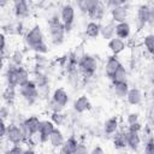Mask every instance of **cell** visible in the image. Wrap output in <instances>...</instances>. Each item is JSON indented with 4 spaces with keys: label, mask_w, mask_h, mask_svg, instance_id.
Returning a JSON list of instances; mask_svg holds the SVG:
<instances>
[{
    "label": "cell",
    "mask_w": 154,
    "mask_h": 154,
    "mask_svg": "<svg viewBox=\"0 0 154 154\" xmlns=\"http://www.w3.org/2000/svg\"><path fill=\"white\" fill-rule=\"evenodd\" d=\"M17 66L10 64L7 70H6V73H5V78H6V82H7V85L8 87H13V88H17L19 87V81H18V72H17Z\"/></svg>",
    "instance_id": "12"
},
{
    "label": "cell",
    "mask_w": 154,
    "mask_h": 154,
    "mask_svg": "<svg viewBox=\"0 0 154 154\" xmlns=\"http://www.w3.org/2000/svg\"><path fill=\"white\" fill-rule=\"evenodd\" d=\"M89 154H105V152H103V149H102L100 146H96V147H94V148L90 150Z\"/></svg>",
    "instance_id": "44"
},
{
    "label": "cell",
    "mask_w": 154,
    "mask_h": 154,
    "mask_svg": "<svg viewBox=\"0 0 154 154\" xmlns=\"http://www.w3.org/2000/svg\"><path fill=\"white\" fill-rule=\"evenodd\" d=\"M26 45L37 53H46L48 52V47L45 42V36L40 25H34L25 35Z\"/></svg>",
    "instance_id": "1"
},
{
    "label": "cell",
    "mask_w": 154,
    "mask_h": 154,
    "mask_svg": "<svg viewBox=\"0 0 154 154\" xmlns=\"http://www.w3.org/2000/svg\"><path fill=\"white\" fill-rule=\"evenodd\" d=\"M130 88H129V84L128 82L125 83H119V84H113V91L114 94L118 96V97H126L128 93H129Z\"/></svg>",
    "instance_id": "29"
},
{
    "label": "cell",
    "mask_w": 154,
    "mask_h": 154,
    "mask_svg": "<svg viewBox=\"0 0 154 154\" xmlns=\"http://www.w3.org/2000/svg\"><path fill=\"white\" fill-rule=\"evenodd\" d=\"M25 149L23 147H20L19 144H16V146H12L10 149H7V152L5 154H24Z\"/></svg>",
    "instance_id": "39"
},
{
    "label": "cell",
    "mask_w": 154,
    "mask_h": 154,
    "mask_svg": "<svg viewBox=\"0 0 154 154\" xmlns=\"http://www.w3.org/2000/svg\"><path fill=\"white\" fill-rule=\"evenodd\" d=\"M64 114L61 112H52V116H51V120L54 123V125H61L64 123Z\"/></svg>",
    "instance_id": "36"
},
{
    "label": "cell",
    "mask_w": 154,
    "mask_h": 154,
    "mask_svg": "<svg viewBox=\"0 0 154 154\" xmlns=\"http://www.w3.org/2000/svg\"><path fill=\"white\" fill-rule=\"evenodd\" d=\"M60 20L65 26V30L69 32L72 29L75 22V7L71 4H65L60 8Z\"/></svg>",
    "instance_id": "5"
},
{
    "label": "cell",
    "mask_w": 154,
    "mask_h": 154,
    "mask_svg": "<svg viewBox=\"0 0 154 154\" xmlns=\"http://www.w3.org/2000/svg\"><path fill=\"white\" fill-rule=\"evenodd\" d=\"M23 58H24L23 53L20 51H16L12 54V57H11V64L14 65V66H17V67H19L23 64Z\"/></svg>",
    "instance_id": "34"
},
{
    "label": "cell",
    "mask_w": 154,
    "mask_h": 154,
    "mask_svg": "<svg viewBox=\"0 0 154 154\" xmlns=\"http://www.w3.org/2000/svg\"><path fill=\"white\" fill-rule=\"evenodd\" d=\"M17 72H18V81H19V85H22L23 83H25L26 81H29V72L25 67L23 66H19L17 69Z\"/></svg>",
    "instance_id": "35"
},
{
    "label": "cell",
    "mask_w": 154,
    "mask_h": 154,
    "mask_svg": "<svg viewBox=\"0 0 154 154\" xmlns=\"http://www.w3.org/2000/svg\"><path fill=\"white\" fill-rule=\"evenodd\" d=\"M138 119H140V114L136 112H131L126 117V123H128V125H132L135 123H138Z\"/></svg>",
    "instance_id": "38"
},
{
    "label": "cell",
    "mask_w": 154,
    "mask_h": 154,
    "mask_svg": "<svg viewBox=\"0 0 154 154\" xmlns=\"http://www.w3.org/2000/svg\"><path fill=\"white\" fill-rule=\"evenodd\" d=\"M6 138L13 146L20 144L22 142H24V136H23L20 126H18L16 124H8L7 132H6Z\"/></svg>",
    "instance_id": "6"
},
{
    "label": "cell",
    "mask_w": 154,
    "mask_h": 154,
    "mask_svg": "<svg viewBox=\"0 0 154 154\" xmlns=\"http://www.w3.org/2000/svg\"><path fill=\"white\" fill-rule=\"evenodd\" d=\"M10 114V112L7 111V108H6V106H2L1 107V111H0V116H1V119L2 120H5L6 119V117Z\"/></svg>",
    "instance_id": "45"
},
{
    "label": "cell",
    "mask_w": 154,
    "mask_h": 154,
    "mask_svg": "<svg viewBox=\"0 0 154 154\" xmlns=\"http://www.w3.org/2000/svg\"><path fill=\"white\" fill-rule=\"evenodd\" d=\"M113 146L117 149H123L128 147V138H126V131L125 132H116L113 136Z\"/></svg>",
    "instance_id": "28"
},
{
    "label": "cell",
    "mask_w": 154,
    "mask_h": 154,
    "mask_svg": "<svg viewBox=\"0 0 154 154\" xmlns=\"http://www.w3.org/2000/svg\"><path fill=\"white\" fill-rule=\"evenodd\" d=\"M149 11H150V6L148 4H142V5L138 6L137 17H136V24H137V29L138 30L143 29L144 25H147L148 17H149Z\"/></svg>",
    "instance_id": "7"
},
{
    "label": "cell",
    "mask_w": 154,
    "mask_h": 154,
    "mask_svg": "<svg viewBox=\"0 0 154 154\" xmlns=\"http://www.w3.org/2000/svg\"><path fill=\"white\" fill-rule=\"evenodd\" d=\"M64 142H65V138H64V135H63L61 130L58 129V128H55L54 131L52 132L51 137H49V143H51V146H52L53 148H61L63 144H64Z\"/></svg>",
    "instance_id": "17"
},
{
    "label": "cell",
    "mask_w": 154,
    "mask_h": 154,
    "mask_svg": "<svg viewBox=\"0 0 154 154\" xmlns=\"http://www.w3.org/2000/svg\"><path fill=\"white\" fill-rule=\"evenodd\" d=\"M32 81L35 82V84L37 85V88H43V87H48V77L42 73V72H36L34 75Z\"/></svg>",
    "instance_id": "30"
},
{
    "label": "cell",
    "mask_w": 154,
    "mask_h": 154,
    "mask_svg": "<svg viewBox=\"0 0 154 154\" xmlns=\"http://www.w3.org/2000/svg\"><path fill=\"white\" fill-rule=\"evenodd\" d=\"M105 10H106V6H105V4H102V2H100L88 16L91 18V22H96V23H99L102 18H103V16H105Z\"/></svg>",
    "instance_id": "26"
},
{
    "label": "cell",
    "mask_w": 154,
    "mask_h": 154,
    "mask_svg": "<svg viewBox=\"0 0 154 154\" xmlns=\"http://www.w3.org/2000/svg\"><path fill=\"white\" fill-rule=\"evenodd\" d=\"M51 100H52L55 105H58L59 107L64 108V107L67 105V102H69V95H67V93H66L65 89L58 88V89H55V90L53 91Z\"/></svg>",
    "instance_id": "11"
},
{
    "label": "cell",
    "mask_w": 154,
    "mask_h": 154,
    "mask_svg": "<svg viewBox=\"0 0 154 154\" xmlns=\"http://www.w3.org/2000/svg\"><path fill=\"white\" fill-rule=\"evenodd\" d=\"M118 125H119V122H118V118L117 117H111L108 118L105 123H103V131L105 134L107 135H113L117 132L118 130Z\"/></svg>",
    "instance_id": "25"
},
{
    "label": "cell",
    "mask_w": 154,
    "mask_h": 154,
    "mask_svg": "<svg viewBox=\"0 0 154 154\" xmlns=\"http://www.w3.org/2000/svg\"><path fill=\"white\" fill-rule=\"evenodd\" d=\"M13 13L17 18H25L30 13V7L26 1L17 0L13 2Z\"/></svg>",
    "instance_id": "10"
},
{
    "label": "cell",
    "mask_w": 154,
    "mask_h": 154,
    "mask_svg": "<svg viewBox=\"0 0 154 154\" xmlns=\"http://www.w3.org/2000/svg\"><path fill=\"white\" fill-rule=\"evenodd\" d=\"M7 126H8V125H6L5 120H2V119H1V137H6V132H7Z\"/></svg>",
    "instance_id": "46"
},
{
    "label": "cell",
    "mask_w": 154,
    "mask_h": 154,
    "mask_svg": "<svg viewBox=\"0 0 154 154\" xmlns=\"http://www.w3.org/2000/svg\"><path fill=\"white\" fill-rule=\"evenodd\" d=\"M131 32V26L128 22H123V23H118L116 25V37H119L122 40H125L130 36Z\"/></svg>",
    "instance_id": "20"
},
{
    "label": "cell",
    "mask_w": 154,
    "mask_h": 154,
    "mask_svg": "<svg viewBox=\"0 0 154 154\" xmlns=\"http://www.w3.org/2000/svg\"><path fill=\"white\" fill-rule=\"evenodd\" d=\"M143 45L150 54H154V34L146 35L143 38Z\"/></svg>",
    "instance_id": "33"
},
{
    "label": "cell",
    "mask_w": 154,
    "mask_h": 154,
    "mask_svg": "<svg viewBox=\"0 0 154 154\" xmlns=\"http://www.w3.org/2000/svg\"><path fill=\"white\" fill-rule=\"evenodd\" d=\"M152 29H154V6H150L149 11V17H148V23H147Z\"/></svg>",
    "instance_id": "42"
},
{
    "label": "cell",
    "mask_w": 154,
    "mask_h": 154,
    "mask_svg": "<svg viewBox=\"0 0 154 154\" xmlns=\"http://www.w3.org/2000/svg\"><path fill=\"white\" fill-rule=\"evenodd\" d=\"M85 35L90 38H96L100 34H101V25L100 23H96V22H89L85 26Z\"/></svg>",
    "instance_id": "24"
},
{
    "label": "cell",
    "mask_w": 154,
    "mask_h": 154,
    "mask_svg": "<svg viewBox=\"0 0 154 154\" xmlns=\"http://www.w3.org/2000/svg\"><path fill=\"white\" fill-rule=\"evenodd\" d=\"M97 69V61L93 55L84 54L81 60L78 61V70L84 75V76H93Z\"/></svg>",
    "instance_id": "4"
},
{
    "label": "cell",
    "mask_w": 154,
    "mask_h": 154,
    "mask_svg": "<svg viewBox=\"0 0 154 154\" xmlns=\"http://www.w3.org/2000/svg\"><path fill=\"white\" fill-rule=\"evenodd\" d=\"M126 100L130 105L132 106H137L142 102V93L138 88H130L128 95H126Z\"/></svg>",
    "instance_id": "21"
},
{
    "label": "cell",
    "mask_w": 154,
    "mask_h": 154,
    "mask_svg": "<svg viewBox=\"0 0 154 154\" xmlns=\"http://www.w3.org/2000/svg\"><path fill=\"white\" fill-rule=\"evenodd\" d=\"M0 38H1V52L4 53L5 52V48H6V37L4 34L0 35Z\"/></svg>",
    "instance_id": "47"
},
{
    "label": "cell",
    "mask_w": 154,
    "mask_h": 154,
    "mask_svg": "<svg viewBox=\"0 0 154 154\" xmlns=\"http://www.w3.org/2000/svg\"><path fill=\"white\" fill-rule=\"evenodd\" d=\"M91 108V103L90 100L85 96V95H81L79 97H77L73 101V109L77 113H84L87 111H89Z\"/></svg>",
    "instance_id": "14"
},
{
    "label": "cell",
    "mask_w": 154,
    "mask_h": 154,
    "mask_svg": "<svg viewBox=\"0 0 154 154\" xmlns=\"http://www.w3.org/2000/svg\"><path fill=\"white\" fill-rule=\"evenodd\" d=\"M77 146H78L77 138L75 136H70L67 140H65V142L61 147V154H73Z\"/></svg>",
    "instance_id": "23"
},
{
    "label": "cell",
    "mask_w": 154,
    "mask_h": 154,
    "mask_svg": "<svg viewBox=\"0 0 154 154\" xmlns=\"http://www.w3.org/2000/svg\"><path fill=\"white\" fill-rule=\"evenodd\" d=\"M128 14H129V10H128V7L125 5L116 7V8L111 10V20H113L116 24L126 22Z\"/></svg>",
    "instance_id": "9"
},
{
    "label": "cell",
    "mask_w": 154,
    "mask_h": 154,
    "mask_svg": "<svg viewBox=\"0 0 154 154\" xmlns=\"http://www.w3.org/2000/svg\"><path fill=\"white\" fill-rule=\"evenodd\" d=\"M141 129H142V125H141L140 122H138V123H135V124H132V125H129V128H128L129 131H134V132H140Z\"/></svg>",
    "instance_id": "43"
},
{
    "label": "cell",
    "mask_w": 154,
    "mask_h": 154,
    "mask_svg": "<svg viewBox=\"0 0 154 154\" xmlns=\"http://www.w3.org/2000/svg\"><path fill=\"white\" fill-rule=\"evenodd\" d=\"M107 46L113 55H118L125 49V42H124V40L119 38V37H113L112 40H109Z\"/></svg>",
    "instance_id": "15"
},
{
    "label": "cell",
    "mask_w": 154,
    "mask_h": 154,
    "mask_svg": "<svg viewBox=\"0 0 154 154\" xmlns=\"http://www.w3.org/2000/svg\"><path fill=\"white\" fill-rule=\"evenodd\" d=\"M48 31H49V37H51V42L54 46H60L64 42V37H65V26L61 23L60 18L58 16H54L49 19L48 22Z\"/></svg>",
    "instance_id": "2"
},
{
    "label": "cell",
    "mask_w": 154,
    "mask_h": 154,
    "mask_svg": "<svg viewBox=\"0 0 154 154\" xmlns=\"http://www.w3.org/2000/svg\"><path fill=\"white\" fill-rule=\"evenodd\" d=\"M116 23L113 20H109L108 23H106L103 26H101V36L105 40H112L113 37H116Z\"/></svg>",
    "instance_id": "19"
},
{
    "label": "cell",
    "mask_w": 154,
    "mask_h": 154,
    "mask_svg": "<svg viewBox=\"0 0 154 154\" xmlns=\"http://www.w3.org/2000/svg\"><path fill=\"white\" fill-rule=\"evenodd\" d=\"M41 123H42V122H41L37 117H35V116L29 117V118H26V119L24 120L25 126L28 128V130L30 131V134H31L32 136H35L36 134H38L40 128H41Z\"/></svg>",
    "instance_id": "16"
},
{
    "label": "cell",
    "mask_w": 154,
    "mask_h": 154,
    "mask_svg": "<svg viewBox=\"0 0 154 154\" xmlns=\"http://www.w3.org/2000/svg\"><path fill=\"white\" fill-rule=\"evenodd\" d=\"M99 4H100V1H97V0H78L77 7L81 10V12L89 14Z\"/></svg>",
    "instance_id": "18"
},
{
    "label": "cell",
    "mask_w": 154,
    "mask_h": 154,
    "mask_svg": "<svg viewBox=\"0 0 154 154\" xmlns=\"http://www.w3.org/2000/svg\"><path fill=\"white\" fill-rule=\"evenodd\" d=\"M89 153H90V152L88 150V148H87L85 144L78 143V146H77V148H76V150H75L73 154H89Z\"/></svg>",
    "instance_id": "41"
},
{
    "label": "cell",
    "mask_w": 154,
    "mask_h": 154,
    "mask_svg": "<svg viewBox=\"0 0 154 154\" xmlns=\"http://www.w3.org/2000/svg\"><path fill=\"white\" fill-rule=\"evenodd\" d=\"M24 154H36L34 150H31V149H26L25 152H24Z\"/></svg>",
    "instance_id": "48"
},
{
    "label": "cell",
    "mask_w": 154,
    "mask_h": 154,
    "mask_svg": "<svg viewBox=\"0 0 154 154\" xmlns=\"http://www.w3.org/2000/svg\"><path fill=\"white\" fill-rule=\"evenodd\" d=\"M54 129H55V125L52 120H43L41 123V128H40V131H38L40 142L45 143V142L49 141V137H51L52 132L54 131Z\"/></svg>",
    "instance_id": "8"
},
{
    "label": "cell",
    "mask_w": 154,
    "mask_h": 154,
    "mask_svg": "<svg viewBox=\"0 0 154 154\" xmlns=\"http://www.w3.org/2000/svg\"><path fill=\"white\" fill-rule=\"evenodd\" d=\"M126 138H128V147L132 150H137L140 144H141V137L140 132H134V131H126Z\"/></svg>",
    "instance_id": "22"
},
{
    "label": "cell",
    "mask_w": 154,
    "mask_h": 154,
    "mask_svg": "<svg viewBox=\"0 0 154 154\" xmlns=\"http://www.w3.org/2000/svg\"><path fill=\"white\" fill-rule=\"evenodd\" d=\"M126 79H128V72H126V69L122 64L119 69L116 71V73L113 75V77L111 78V81L113 84H119V83H125Z\"/></svg>",
    "instance_id": "27"
},
{
    "label": "cell",
    "mask_w": 154,
    "mask_h": 154,
    "mask_svg": "<svg viewBox=\"0 0 154 154\" xmlns=\"http://www.w3.org/2000/svg\"><path fill=\"white\" fill-rule=\"evenodd\" d=\"M14 97H16V88L7 85L6 89H5L4 93H2V99H4V101H6L7 103H12L13 100H14Z\"/></svg>",
    "instance_id": "32"
},
{
    "label": "cell",
    "mask_w": 154,
    "mask_h": 154,
    "mask_svg": "<svg viewBox=\"0 0 154 154\" xmlns=\"http://www.w3.org/2000/svg\"><path fill=\"white\" fill-rule=\"evenodd\" d=\"M123 5H124V1H122V0H108L105 2V6L109 10H113V8L123 6Z\"/></svg>",
    "instance_id": "37"
},
{
    "label": "cell",
    "mask_w": 154,
    "mask_h": 154,
    "mask_svg": "<svg viewBox=\"0 0 154 154\" xmlns=\"http://www.w3.org/2000/svg\"><path fill=\"white\" fill-rule=\"evenodd\" d=\"M67 78H69V83L73 87L78 85V81H79V70L78 67L75 69H69L67 70Z\"/></svg>",
    "instance_id": "31"
},
{
    "label": "cell",
    "mask_w": 154,
    "mask_h": 154,
    "mask_svg": "<svg viewBox=\"0 0 154 154\" xmlns=\"http://www.w3.org/2000/svg\"><path fill=\"white\" fill-rule=\"evenodd\" d=\"M120 65H122V63L119 61V59L117 58V55H111L107 59L106 65H105V73H106V76L111 79L113 77V75L116 73V71L119 69Z\"/></svg>",
    "instance_id": "13"
},
{
    "label": "cell",
    "mask_w": 154,
    "mask_h": 154,
    "mask_svg": "<svg viewBox=\"0 0 154 154\" xmlns=\"http://www.w3.org/2000/svg\"><path fill=\"white\" fill-rule=\"evenodd\" d=\"M18 88H19L20 96L23 97V100L26 103L32 105V103H35L38 100V97H40V95H38V88H37V85L35 84V82L32 79L26 81L25 83H23Z\"/></svg>",
    "instance_id": "3"
},
{
    "label": "cell",
    "mask_w": 154,
    "mask_h": 154,
    "mask_svg": "<svg viewBox=\"0 0 154 154\" xmlns=\"http://www.w3.org/2000/svg\"><path fill=\"white\" fill-rule=\"evenodd\" d=\"M144 154H154V138H149L144 146Z\"/></svg>",
    "instance_id": "40"
}]
</instances>
